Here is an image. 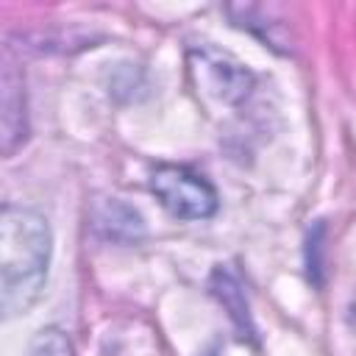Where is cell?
Segmentation results:
<instances>
[{
    "instance_id": "1",
    "label": "cell",
    "mask_w": 356,
    "mask_h": 356,
    "mask_svg": "<svg viewBox=\"0 0 356 356\" xmlns=\"http://www.w3.org/2000/svg\"><path fill=\"white\" fill-rule=\"evenodd\" d=\"M50 264V228L42 214L22 206L0 211V306L6 317L28 312L44 286Z\"/></svg>"
},
{
    "instance_id": "3",
    "label": "cell",
    "mask_w": 356,
    "mask_h": 356,
    "mask_svg": "<svg viewBox=\"0 0 356 356\" xmlns=\"http://www.w3.org/2000/svg\"><path fill=\"white\" fill-rule=\"evenodd\" d=\"M28 356H72V350H70V342L58 331H42L36 342L31 345Z\"/></svg>"
},
{
    "instance_id": "2",
    "label": "cell",
    "mask_w": 356,
    "mask_h": 356,
    "mask_svg": "<svg viewBox=\"0 0 356 356\" xmlns=\"http://www.w3.org/2000/svg\"><path fill=\"white\" fill-rule=\"evenodd\" d=\"M150 189L172 217L206 220L217 211L214 186L186 167H172V164L156 167L150 175Z\"/></svg>"
}]
</instances>
